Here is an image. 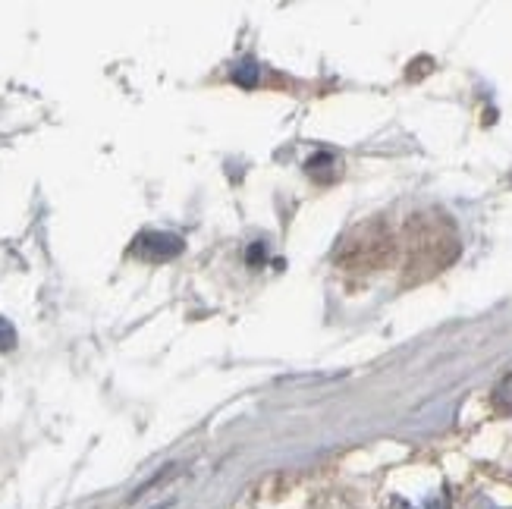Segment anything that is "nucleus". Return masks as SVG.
<instances>
[{"instance_id":"4","label":"nucleus","mask_w":512,"mask_h":509,"mask_svg":"<svg viewBox=\"0 0 512 509\" xmlns=\"http://www.w3.org/2000/svg\"><path fill=\"white\" fill-rule=\"evenodd\" d=\"M396 509H450V500H447V494H434V497H428L425 503H406V500H396L393 503Z\"/></svg>"},{"instance_id":"1","label":"nucleus","mask_w":512,"mask_h":509,"mask_svg":"<svg viewBox=\"0 0 512 509\" xmlns=\"http://www.w3.org/2000/svg\"><path fill=\"white\" fill-rule=\"evenodd\" d=\"M132 252L148 261H167L183 252V239L173 233H142L136 239V246H132Z\"/></svg>"},{"instance_id":"3","label":"nucleus","mask_w":512,"mask_h":509,"mask_svg":"<svg viewBox=\"0 0 512 509\" xmlns=\"http://www.w3.org/2000/svg\"><path fill=\"white\" fill-rule=\"evenodd\" d=\"M233 82L242 85V88H255L258 85V66L252 60H242L236 63V70H233Z\"/></svg>"},{"instance_id":"2","label":"nucleus","mask_w":512,"mask_h":509,"mask_svg":"<svg viewBox=\"0 0 512 509\" xmlns=\"http://www.w3.org/2000/svg\"><path fill=\"white\" fill-rule=\"evenodd\" d=\"M494 406H497V412L512 415V374H506V378L494 387Z\"/></svg>"},{"instance_id":"5","label":"nucleus","mask_w":512,"mask_h":509,"mask_svg":"<svg viewBox=\"0 0 512 509\" xmlns=\"http://www.w3.org/2000/svg\"><path fill=\"white\" fill-rule=\"evenodd\" d=\"M16 346V330L7 318H0V352H10Z\"/></svg>"},{"instance_id":"6","label":"nucleus","mask_w":512,"mask_h":509,"mask_svg":"<svg viewBox=\"0 0 512 509\" xmlns=\"http://www.w3.org/2000/svg\"><path fill=\"white\" fill-rule=\"evenodd\" d=\"M484 509H497V506H484Z\"/></svg>"}]
</instances>
